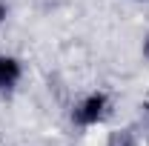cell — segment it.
Here are the masks:
<instances>
[{
  "instance_id": "obj_1",
  "label": "cell",
  "mask_w": 149,
  "mask_h": 146,
  "mask_svg": "<svg viewBox=\"0 0 149 146\" xmlns=\"http://www.w3.org/2000/svg\"><path fill=\"white\" fill-rule=\"evenodd\" d=\"M109 115V95L106 92H89L72 106V123L80 129H92L103 123Z\"/></svg>"
},
{
  "instance_id": "obj_2",
  "label": "cell",
  "mask_w": 149,
  "mask_h": 146,
  "mask_svg": "<svg viewBox=\"0 0 149 146\" xmlns=\"http://www.w3.org/2000/svg\"><path fill=\"white\" fill-rule=\"evenodd\" d=\"M23 77V63L15 55H0V92H12Z\"/></svg>"
},
{
  "instance_id": "obj_3",
  "label": "cell",
  "mask_w": 149,
  "mask_h": 146,
  "mask_svg": "<svg viewBox=\"0 0 149 146\" xmlns=\"http://www.w3.org/2000/svg\"><path fill=\"white\" fill-rule=\"evenodd\" d=\"M141 55H143V57L149 60V35L143 37V46H141Z\"/></svg>"
},
{
  "instance_id": "obj_4",
  "label": "cell",
  "mask_w": 149,
  "mask_h": 146,
  "mask_svg": "<svg viewBox=\"0 0 149 146\" xmlns=\"http://www.w3.org/2000/svg\"><path fill=\"white\" fill-rule=\"evenodd\" d=\"M6 15H9V9H6V3H3V0H0V23H3V20H6Z\"/></svg>"
}]
</instances>
